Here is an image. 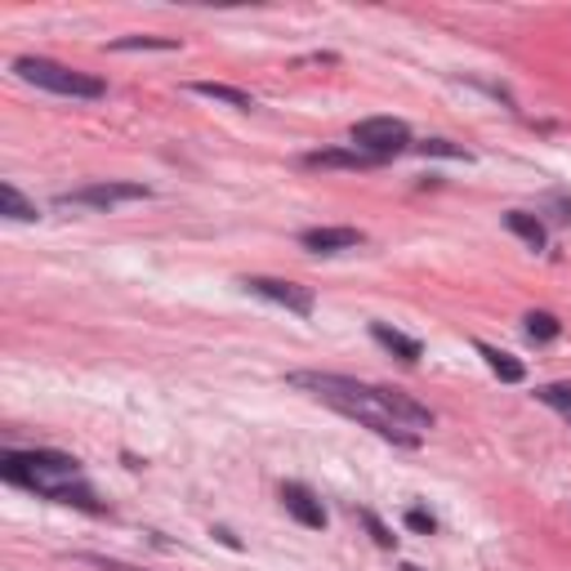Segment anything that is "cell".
Returning <instances> with one entry per match:
<instances>
[{"label":"cell","mask_w":571,"mask_h":571,"mask_svg":"<svg viewBox=\"0 0 571 571\" xmlns=\"http://www.w3.org/2000/svg\"><path fill=\"white\" fill-rule=\"evenodd\" d=\"M286 380H291V389H304L317 402H326L331 411H339V415H348L357 424H367L371 434H380L393 447H419V438L434 428V411L419 406L402 389L367 384V380L335 376V371H291Z\"/></svg>","instance_id":"1"},{"label":"cell","mask_w":571,"mask_h":571,"mask_svg":"<svg viewBox=\"0 0 571 571\" xmlns=\"http://www.w3.org/2000/svg\"><path fill=\"white\" fill-rule=\"evenodd\" d=\"M0 478L41 495V500H54V505H71V510H86V514H103L94 486L86 482L81 473V460L67 456V451H49V447H36V451H5L0 456Z\"/></svg>","instance_id":"2"},{"label":"cell","mask_w":571,"mask_h":571,"mask_svg":"<svg viewBox=\"0 0 571 571\" xmlns=\"http://www.w3.org/2000/svg\"><path fill=\"white\" fill-rule=\"evenodd\" d=\"M14 71L36 86V90H49V94H63V99H103L108 86L99 77H90V71H77V67H67V63H54V58H41V54H19L14 58Z\"/></svg>","instance_id":"3"},{"label":"cell","mask_w":571,"mask_h":571,"mask_svg":"<svg viewBox=\"0 0 571 571\" xmlns=\"http://www.w3.org/2000/svg\"><path fill=\"white\" fill-rule=\"evenodd\" d=\"M348 143H352L357 153L376 157L380 166L415 148L411 125H406V121H398V116H367V121H357V125L348 130Z\"/></svg>","instance_id":"4"},{"label":"cell","mask_w":571,"mask_h":571,"mask_svg":"<svg viewBox=\"0 0 571 571\" xmlns=\"http://www.w3.org/2000/svg\"><path fill=\"white\" fill-rule=\"evenodd\" d=\"M153 188L143 183H125V179H103V183H86V188H71V192H58L54 205L58 210H116L125 201H148Z\"/></svg>","instance_id":"5"},{"label":"cell","mask_w":571,"mask_h":571,"mask_svg":"<svg viewBox=\"0 0 571 571\" xmlns=\"http://www.w3.org/2000/svg\"><path fill=\"white\" fill-rule=\"evenodd\" d=\"M242 286L250 295L286 309V313H295V317H313V309H317V295L309 291V286L286 281V277H242Z\"/></svg>","instance_id":"6"},{"label":"cell","mask_w":571,"mask_h":571,"mask_svg":"<svg viewBox=\"0 0 571 571\" xmlns=\"http://www.w3.org/2000/svg\"><path fill=\"white\" fill-rule=\"evenodd\" d=\"M281 510L291 514L300 527H309V531H322V527H326V510H322V500H317L304 482H281Z\"/></svg>","instance_id":"7"},{"label":"cell","mask_w":571,"mask_h":571,"mask_svg":"<svg viewBox=\"0 0 571 571\" xmlns=\"http://www.w3.org/2000/svg\"><path fill=\"white\" fill-rule=\"evenodd\" d=\"M367 242L362 228H304L300 233V246L313 250V255H339V250H357Z\"/></svg>","instance_id":"8"},{"label":"cell","mask_w":571,"mask_h":571,"mask_svg":"<svg viewBox=\"0 0 571 571\" xmlns=\"http://www.w3.org/2000/svg\"><path fill=\"white\" fill-rule=\"evenodd\" d=\"M304 166H309V170H376L380 161L367 157V153H357L352 143H348V148H322V153H309Z\"/></svg>","instance_id":"9"},{"label":"cell","mask_w":571,"mask_h":571,"mask_svg":"<svg viewBox=\"0 0 571 571\" xmlns=\"http://www.w3.org/2000/svg\"><path fill=\"white\" fill-rule=\"evenodd\" d=\"M371 339L380 344V348H389L393 357H398V362H419V357H424V344L419 339H411V335H402L398 326H389V322H371Z\"/></svg>","instance_id":"10"},{"label":"cell","mask_w":571,"mask_h":571,"mask_svg":"<svg viewBox=\"0 0 571 571\" xmlns=\"http://www.w3.org/2000/svg\"><path fill=\"white\" fill-rule=\"evenodd\" d=\"M188 94L214 99V103L237 108V112H250V108H255V94H246V90H237V86H224V81H188Z\"/></svg>","instance_id":"11"},{"label":"cell","mask_w":571,"mask_h":571,"mask_svg":"<svg viewBox=\"0 0 571 571\" xmlns=\"http://www.w3.org/2000/svg\"><path fill=\"white\" fill-rule=\"evenodd\" d=\"M478 352H482V362L491 367V376H500V384H523L527 380V367L518 362L514 352H500L495 344H482V339H478Z\"/></svg>","instance_id":"12"},{"label":"cell","mask_w":571,"mask_h":571,"mask_svg":"<svg viewBox=\"0 0 571 571\" xmlns=\"http://www.w3.org/2000/svg\"><path fill=\"white\" fill-rule=\"evenodd\" d=\"M505 228H510L514 237H523L531 250H545V246H549V233H545V224H540V214L510 210V214H505Z\"/></svg>","instance_id":"13"},{"label":"cell","mask_w":571,"mask_h":571,"mask_svg":"<svg viewBox=\"0 0 571 571\" xmlns=\"http://www.w3.org/2000/svg\"><path fill=\"white\" fill-rule=\"evenodd\" d=\"M0 214H5V220H14V224H32V220H41L36 201H27L14 183H0Z\"/></svg>","instance_id":"14"},{"label":"cell","mask_w":571,"mask_h":571,"mask_svg":"<svg viewBox=\"0 0 571 571\" xmlns=\"http://www.w3.org/2000/svg\"><path fill=\"white\" fill-rule=\"evenodd\" d=\"M523 322H527V326H523V331H527V339H536V344H553V339L562 335V322H558L553 313H545V309L527 313Z\"/></svg>","instance_id":"15"},{"label":"cell","mask_w":571,"mask_h":571,"mask_svg":"<svg viewBox=\"0 0 571 571\" xmlns=\"http://www.w3.org/2000/svg\"><path fill=\"white\" fill-rule=\"evenodd\" d=\"M108 49L112 54H125V49H161V54H170V49H179V41L175 36H116V41H108Z\"/></svg>","instance_id":"16"},{"label":"cell","mask_w":571,"mask_h":571,"mask_svg":"<svg viewBox=\"0 0 571 571\" xmlns=\"http://www.w3.org/2000/svg\"><path fill=\"white\" fill-rule=\"evenodd\" d=\"M415 153H419V157H451V161H473V153H469V148H460V143H451V138H428V143H419Z\"/></svg>","instance_id":"17"},{"label":"cell","mask_w":571,"mask_h":571,"mask_svg":"<svg viewBox=\"0 0 571 571\" xmlns=\"http://www.w3.org/2000/svg\"><path fill=\"white\" fill-rule=\"evenodd\" d=\"M536 398H540L545 406H553V411H562V415L571 419V384H540Z\"/></svg>","instance_id":"18"},{"label":"cell","mask_w":571,"mask_h":571,"mask_svg":"<svg viewBox=\"0 0 571 571\" xmlns=\"http://www.w3.org/2000/svg\"><path fill=\"white\" fill-rule=\"evenodd\" d=\"M357 518L367 523V531L376 536V545H380V549H393V545H398V536H393V531H389V527H384V523H380L371 510H357Z\"/></svg>","instance_id":"19"},{"label":"cell","mask_w":571,"mask_h":571,"mask_svg":"<svg viewBox=\"0 0 571 571\" xmlns=\"http://www.w3.org/2000/svg\"><path fill=\"white\" fill-rule=\"evenodd\" d=\"M81 562H90V567H99V571H143V567L121 562V558H108V553H81Z\"/></svg>","instance_id":"20"},{"label":"cell","mask_w":571,"mask_h":571,"mask_svg":"<svg viewBox=\"0 0 571 571\" xmlns=\"http://www.w3.org/2000/svg\"><path fill=\"white\" fill-rule=\"evenodd\" d=\"M406 527H411V531H424V536H434V531H438V518L424 514V510H411V514H406Z\"/></svg>","instance_id":"21"},{"label":"cell","mask_w":571,"mask_h":571,"mask_svg":"<svg viewBox=\"0 0 571 571\" xmlns=\"http://www.w3.org/2000/svg\"><path fill=\"white\" fill-rule=\"evenodd\" d=\"M214 536H220L228 549H242V545H237V536H233V531H224V527H214Z\"/></svg>","instance_id":"22"}]
</instances>
